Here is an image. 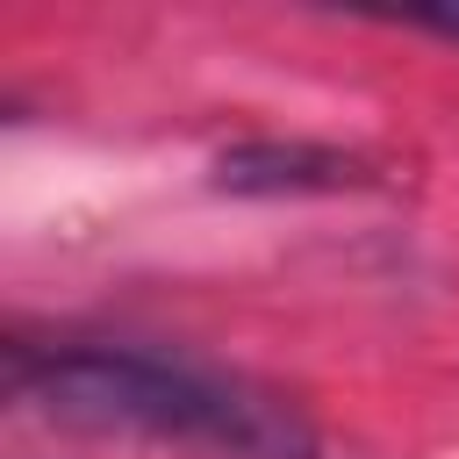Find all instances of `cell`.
Returning <instances> with one entry per match:
<instances>
[{
  "label": "cell",
  "mask_w": 459,
  "mask_h": 459,
  "mask_svg": "<svg viewBox=\"0 0 459 459\" xmlns=\"http://www.w3.org/2000/svg\"><path fill=\"white\" fill-rule=\"evenodd\" d=\"M7 394L86 437H151L208 459H323V430L287 394L143 344H7Z\"/></svg>",
  "instance_id": "cell-1"
},
{
  "label": "cell",
  "mask_w": 459,
  "mask_h": 459,
  "mask_svg": "<svg viewBox=\"0 0 459 459\" xmlns=\"http://www.w3.org/2000/svg\"><path fill=\"white\" fill-rule=\"evenodd\" d=\"M359 186H373V165L337 151V143H308V136H251V143H230L215 158V194H244V201L359 194Z\"/></svg>",
  "instance_id": "cell-2"
},
{
  "label": "cell",
  "mask_w": 459,
  "mask_h": 459,
  "mask_svg": "<svg viewBox=\"0 0 459 459\" xmlns=\"http://www.w3.org/2000/svg\"><path fill=\"white\" fill-rule=\"evenodd\" d=\"M402 22H409V29H430V36H452V43H459V7H409Z\"/></svg>",
  "instance_id": "cell-3"
}]
</instances>
